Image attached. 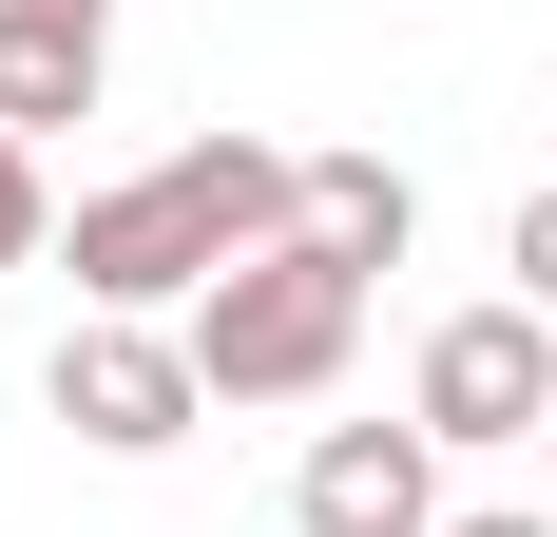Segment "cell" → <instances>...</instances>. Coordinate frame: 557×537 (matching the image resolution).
Instances as JSON below:
<instances>
[{"instance_id":"obj_1","label":"cell","mask_w":557,"mask_h":537,"mask_svg":"<svg viewBox=\"0 0 557 537\" xmlns=\"http://www.w3.org/2000/svg\"><path fill=\"white\" fill-rule=\"evenodd\" d=\"M308 230V154H270V135H173L154 173H115V192H77V230H58V268H77V308H193V288H231L250 250H288Z\"/></svg>"},{"instance_id":"obj_2","label":"cell","mask_w":557,"mask_h":537,"mask_svg":"<svg viewBox=\"0 0 557 537\" xmlns=\"http://www.w3.org/2000/svg\"><path fill=\"white\" fill-rule=\"evenodd\" d=\"M366 288L385 268H346L327 230H288V250H250L231 288H193V365H212V403H327L346 384V346H366Z\"/></svg>"},{"instance_id":"obj_3","label":"cell","mask_w":557,"mask_h":537,"mask_svg":"<svg viewBox=\"0 0 557 537\" xmlns=\"http://www.w3.org/2000/svg\"><path fill=\"white\" fill-rule=\"evenodd\" d=\"M39 403L97 441V461H173V441L212 423V365H193V326H154V308H77L58 365H39Z\"/></svg>"},{"instance_id":"obj_4","label":"cell","mask_w":557,"mask_h":537,"mask_svg":"<svg viewBox=\"0 0 557 537\" xmlns=\"http://www.w3.org/2000/svg\"><path fill=\"white\" fill-rule=\"evenodd\" d=\"M404 423L443 441V461H500V441H539L557 423V308H443L423 326V365H404Z\"/></svg>"},{"instance_id":"obj_5","label":"cell","mask_w":557,"mask_h":537,"mask_svg":"<svg viewBox=\"0 0 557 537\" xmlns=\"http://www.w3.org/2000/svg\"><path fill=\"white\" fill-rule=\"evenodd\" d=\"M443 441L423 423H327L308 461H288V537H443Z\"/></svg>"},{"instance_id":"obj_6","label":"cell","mask_w":557,"mask_h":537,"mask_svg":"<svg viewBox=\"0 0 557 537\" xmlns=\"http://www.w3.org/2000/svg\"><path fill=\"white\" fill-rule=\"evenodd\" d=\"M115 39L97 20H39V0H0V135H58V115H97Z\"/></svg>"},{"instance_id":"obj_7","label":"cell","mask_w":557,"mask_h":537,"mask_svg":"<svg viewBox=\"0 0 557 537\" xmlns=\"http://www.w3.org/2000/svg\"><path fill=\"white\" fill-rule=\"evenodd\" d=\"M308 230H327L346 268H404L423 250V173L404 154H308Z\"/></svg>"},{"instance_id":"obj_8","label":"cell","mask_w":557,"mask_h":537,"mask_svg":"<svg viewBox=\"0 0 557 537\" xmlns=\"http://www.w3.org/2000/svg\"><path fill=\"white\" fill-rule=\"evenodd\" d=\"M58 250V192H39V135H0V268Z\"/></svg>"},{"instance_id":"obj_9","label":"cell","mask_w":557,"mask_h":537,"mask_svg":"<svg viewBox=\"0 0 557 537\" xmlns=\"http://www.w3.org/2000/svg\"><path fill=\"white\" fill-rule=\"evenodd\" d=\"M500 268H519V308H557V173L519 192V230H500Z\"/></svg>"},{"instance_id":"obj_10","label":"cell","mask_w":557,"mask_h":537,"mask_svg":"<svg viewBox=\"0 0 557 537\" xmlns=\"http://www.w3.org/2000/svg\"><path fill=\"white\" fill-rule=\"evenodd\" d=\"M443 537H557V499H461Z\"/></svg>"},{"instance_id":"obj_11","label":"cell","mask_w":557,"mask_h":537,"mask_svg":"<svg viewBox=\"0 0 557 537\" xmlns=\"http://www.w3.org/2000/svg\"><path fill=\"white\" fill-rule=\"evenodd\" d=\"M39 20H97V39H115V0H39Z\"/></svg>"},{"instance_id":"obj_12","label":"cell","mask_w":557,"mask_h":537,"mask_svg":"<svg viewBox=\"0 0 557 537\" xmlns=\"http://www.w3.org/2000/svg\"><path fill=\"white\" fill-rule=\"evenodd\" d=\"M539 499H557V423H539Z\"/></svg>"}]
</instances>
